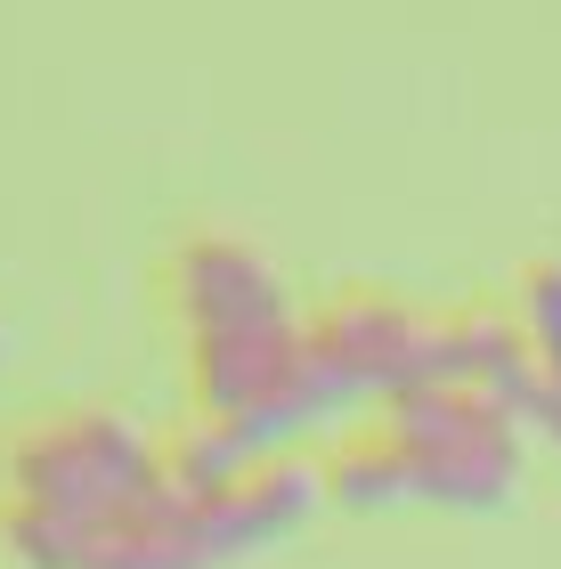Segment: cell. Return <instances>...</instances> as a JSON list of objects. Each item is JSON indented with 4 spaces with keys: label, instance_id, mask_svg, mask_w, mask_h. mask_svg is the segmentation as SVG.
I'll list each match as a JSON object with an SVG mask.
<instances>
[{
    "label": "cell",
    "instance_id": "6da1fadb",
    "mask_svg": "<svg viewBox=\"0 0 561 569\" xmlns=\"http://www.w3.org/2000/svg\"><path fill=\"white\" fill-rule=\"evenodd\" d=\"M374 439L399 463L407 505H440V512H497L521 488V423L480 391H399L382 399Z\"/></svg>",
    "mask_w": 561,
    "mask_h": 569
},
{
    "label": "cell",
    "instance_id": "7a4b0ae2",
    "mask_svg": "<svg viewBox=\"0 0 561 569\" xmlns=\"http://www.w3.org/2000/svg\"><path fill=\"white\" fill-rule=\"evenodd\" d=\"M0 480H9V505L58 512V521L98 537L122 505H139L163 480V448L114 407H66V416L24 423L9 439Z\"/></svg>",
    "mask_w": 561,
    "mask_h": 569
},
{
    "label": "cell",
    "instance_id": "3957f363",
    "mask_svg": "<svg viewBox=\"0 0 561 569\" xmlns=\"http://www.w3.org/2000/svg\"><path fill=\"white\" fill-rule=\"evenodd\" d=\"M423 309H407L399 293H374V284H350V293H334L325 309H310L301 318V333H310L318 367L342 382V399H399L423 382Z\"/></svg>",
    "mask_w": 561,
    "mask_h": 569
},
{
    "label": "cell",
    "instance_id": "277c9868",
    "mask_svg": "<svg viewBox=\"0 0 561 569\" xmlns=\"http://www.w3.org/2000/svg\"><path fill=\"white\" fill-rule=\"evenodd\" d=\"M171 301L188 318V342L203 333H261L293 326V293L244 237H188L171 252Z\"/></svg>",
    "mask_w": 561,
    "mask_h": 569
},
{
    "label": "cell",
    "instance_id": "5b68a950",
    "mask_svg": "<svg viewBox=\"0 0 561 569\" xmlns=\"http://www.w3.org/2000/svg\"><path fill=\"white\" fill-rule=\"evenodd\" d=\"M318 505H325V472L318 463L269 456L261 472H244L228 497L203 505V553H212V569H237L252 553H269L277 537H293Z\"/></svg>",
    "mask_w": 561,
    "mask_h": 569
},
{
    "label": "cell",
    "instance_id": "8992f818",
    "mask_svg": "<svg viewBox=\"0 0 561 569\" xmlns=\"http://www.w3.org/2000/svg\"><path fill=\"white\" fill-rule=\"evenodd\" d=\"M261 448H252L244 431H228V423H188L180 439H171V456H163V472H171V488H188L196 505H212V497H228L244 472H261Z\"/></svg>",
    "mask_w": 561,
    "mask_h": 569
},
{
    "label": "cell",
    "instance_id": "52a82bcc",
    "mask_svg": "<svg viewBox=\"0 0 561 569\" xmlns=\"http://www.w3.org/2000/svg\"><path fill=\"white\" fill-rule=\"evenodd\" d=\"M521 333H529V350H538V375H545V416L538 431L561 448V261H529L521 269Z\"/></svg>",
    "mask_w": 561,
    "mask_h": 569
}]
</instances>
